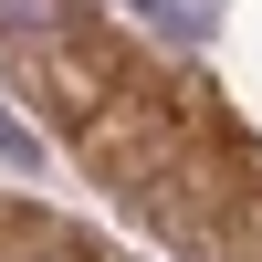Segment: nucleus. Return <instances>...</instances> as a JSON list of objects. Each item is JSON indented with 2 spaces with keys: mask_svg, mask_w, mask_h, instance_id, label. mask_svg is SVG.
<instances>
[{
  "mask_svg": "<svg viewBox=\"0 0 262 262\" xmlns=\"http://www.w3.org/2000/svg\"><path fill=\"white\" fill-rule=\"evenodd\" d=\"M0 158H11V168H42V147H32V126H21L11 105H0Z\"/></svg>",
  "mask_w": 262,
  "mask_h": 262,
  "instance_id": "f257e3e1",
  "label": "nucleus"
}]
</instances>
